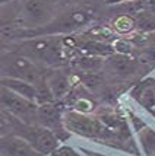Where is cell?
<instances>
[{
  "instance_id": "cell-1",
  "label": "cell",
  "mask_w": 155,
  "mask_h": 156,
  "mask_svg": "<svg viewBox=\"0 0 155 156\" xmlns=\"http://www.w3.org/2000/svg\"><path fill=\"white\" fill-rule=\"evenodd\" d=\"M2 69L7 73V77L22 79L29 83H41V76L38 67L34 64V61L22 57V55H7L3 58Z\"/></svg>"
},
{
  "instance_id": "cell-2",
  "label": "cell",
  "mask_w": 155,
  "mask_h": 156,
  "mask_svg": "<svg viewBox=\"0 0 155 156\" xmlns=\"http://www.w3.org/2000/svg\"><path fill=\"white\" fill-rule=\"evenodd\" d=\"M65 127L75 134L83 137H98L101 136L104 126L100 120L89 117L79 111H69L63 117Z\"/></svg>"
},
{
  "instance_id": "cell-3",
  "label": "cell",
  "mask_w": 155,
  "mask_h": 156,
  "mask_svg": "<svg viewBox=\"0 0 155 156\" xmlns=\"http://www.w3.org/2000/svg\"><path fill=\"white\" fill-rule=\"evenodd\" d=\"M25 54L29 55L31 58L41 61H54L60 60V48L57 42L53 40H35L25 44L24 48Z\"/></svg>"
},
{
  "instance_id": "cell-4",
  "label": "cell",
  "mask_w": 155,
  "mask_h": 156,
  "mask_svg": "<svg viewBox=\"0 0 155 156\" xmlns=\"http://www.w3.org/2000/svg\"><path fill=\"white\" fill-rule=\"evenodd\" d=\"M2 105L7 111L13 112L16 115H27L35 108L37 104L25 96L10 90L6 86H2Z\"/></svg>"
},
{
  "instance_id": "cell-5",
  "label": "cell",
  "mask_w": 155,
  "mask_h": 156,
  "mask_svg": "<svg viewBox=\"0 0 155 156\" xmlns=\"http://www.w3.org/2000/svg\"><path fill=\"white\" fill-rule=\"evenodd\" d=\"M28 142L40 152L41 155H47L53 152L57 146V137L54 136L53 131L48 129H29V131H25L24 136Z\"/></svg>"
},
{
  "instance_id": "cell-6",
  "label": "cell",
  "mask_w": 155,
  "mask_h": 156,
  "mask_svg": "<svg viewBox=\"0 0 155 156\" xmlns=\"http://www.w3.org/2000/svg\"><path fill=\"white\" fill-rule=\"evenodd\" d=\"M3 152L7 156H42L35 149L25 137L22 136H7L3 139L2 143Z\"/></svg>"
},
{
  "instance_id": "cell-7",
  "label": "cell",
  "mask_w": 155,
  "mask_h": 156,
  "mask_svg": "<svg viewBox=\"0 0 155 156\" xmlns=\"http://www.w3.org/2000/svg\"><path fill=\"white\" fill-rule=\"evenodd\" d=\"M24 10L32 22H46L51 16L53 7L50 0H27Z\"/></svg>"
},
{
  "instance_id": "cell-8",
  "label": "cell",
  "mask_w": 155,
  "mask_h": 156,
  "mask_svg": "<svg viewBox=\"0 0 155 156\" xmlns=\"http://www.w3.org/2000/svg\"><path fill=\"white\" fill-rule=\"evenodd\" d=\"M2 86H6L10 90H13L19 95L25 96L28 99L34 101L37 99V85L34 83H29L27 80H22V79H15V77H6L3 76L2 77ZM37 104V102H35Z\"/></svg>"
},
{
  "instance_id": "cell-9",
  "label": "cell",
  "mask_w": 155,
  "mask_h": 156,
  "mask_svg": "<svg viewBox=\"0 0 155 156\" xmlns=\"http://www.w3.org/2000/svg\"><path fill=\"white\" fill-rule=\"evenodd\" d=\"M47 85L51 94H53L54 99H60L63 96H66L70 88V80L66 75H63L60 72H56L50 76V79L47 80Z\"/></svg>"
},
{
  "instance_id": "cell-10",
  "label": "cell",
  "mask_w": 155,
  "mask_h": 156,
  "mask_svg": "<svg viewBox=\"0 0 155 156\" xmlns=\"http://www.w3.org/2000/svg\"><path fill=\"white\" fill-rule=\"evenodd\" d=\"M107 63L108 66L119 75H127V73H130L133 70V61L130 60L126 54L117 53L114 55H110Z\"/></svg>"
},
{
  "instance_id": "cell-11",
  "label": "cell",
  "mask_w": 155,
  "mask_h": 156,
  "mask_svg": "<svg viewBox=\"0 0 155 156\" xmlns=\"http://www.w3.org/2000/svg\"><path fill=\"white\" fill-rule=\"evenodd\" d=\"M138 99H139V104L149 114L155 115V88H145Z\"/></svg>"
},
{
  "instance_id": "cell-12",
  "label": "cell",
  "mask_w": 155,
  "mask_h": 156,
  "mask_svg": "<svg viewBox=\"0 0 155 156\" xmlns=\"http://www.w3.org/2000/svg\"><path fill=\"white\" fill-rule=\"evenodd\" d=\"M139 139H141L145 152L149 153V155H155V131L154 130L148 129V127L142 129L141 133H139Z\"/></svg>"
},
{
  "instance_id": "cell-13",
  "label": "cell",
  "mask_w": 155,
  "mask_h": 156,
  "mask_svg": "<svg viewBox=\"0 0 155 156\" xmlns=\"http://www.w3.org/2000/svg\"><path fill=\"white\" fill-rule=\"evenodd\" d=\"M135 27V22L132 18H129V16H120V18H117L114 20V29L117 32H120V34H127L130 32L132 29Z\"/></svg>"
},
{
  "instance_id": "cell-14",
  "label": "cell",
  "mask_w": 155,
  "mask_h": 156,
  "mask_svg": "<svg viewBox=\"0 0 155 156\" xmlns=\"http://www.w3.org/2000/svg\"><path fill=\"white\" fill-rule=\"evenodd\" d=\"M101 58L98 57H92V55H85L79 60V67L83 70H89V72H94L97 69L101 67Z\"/></svg>"
},
{
  "instance_id": "cell-15",
  "label": "cell",
  "mask_w": 155,
  "mask_h": 156,
  "mask_svg": "<svg viewBox=\"0 0 155 156\" xmlns=\"http://www.w3.org/2000/svg\"><path fill=\"white\" fill-rule=\"evenodd\" d=\"M100 121H101L104 126L110 127V129H116V127L120 126V120H119L116 115H113V114H104V115H100Z\"/></svg>"
},
{
  "instance_id": "cell-16",
  "label": "cell",
  "mask_w": 155,
  "mask_h": 156,
  "mask_svg": "<svg viewBox=\"0 0 155 156\" xmlns=\"http://www.w3.org/2000/svg\"><path fill=\"white\" fill-rule=\"evenodd\" d=\"M113 50H116V51L120 53V54H129V53L132 51V44L124 40H117V41H114V44H113Z\"/></svg>"
},
{
  "instance_id": "cell-17",
  "label": "cell",
  "mask_w": 155,
  "mask_h": 156,
  "mask_svg": "<svg viewBox=\"0 0 155 156\" xmlns=\"http://www.w3.org/2000/svg\"><path fill=\"white\" fill-rule=\"evenodd\" d=\"M76 111H79V112H83V114H88V112H91L92 109H94V104L89 101V99H78L76 101Z\"/></svg>"
},
{
  "instance_id": "cell-18",
  "label": "cell",
  "mask_w": 155,
  "mask_h": 156,
  "mask_svg": "<svg viewBox=\"0 0 155 156\" xmlns=\"http://www.w3.org/2000/svg\"><path fill=\"white\" fill-rule=\"evenodd\" d=\"M70 22L73 25H83L88 22V15L85 12H81V10H76L70 15Z\"/></svg>"
},
{
  "instance_id": "cell-19",
  "label": "cell",
  "mask_w": 155,
  "mask_h": 156,
  "mask_svg": "<svg viewBox=\"0 0 155 156\" xmlns=\"http://www.w3.org/2000/svg\"><path fill=\"white\" fill-rule=\"evenodd\" d=\"M83 82H85V85H87V86H89V88H95V86H98V85L101 83V80H100L97 76H94V75L88 76Z\"/></svg>"
},
{
  "instance_id": "cell-20",
  "label": "cell",
  "mask_w": 155,
  "mask_h": 156,
  "mask_svg": "<svg viewBox=\"0 0 155 156\" xmlns=\"http://www.w3.org/2000/svg\"><path fill=\"white\" fill-rule=\"evenodd\" d=\"M87 155L88 156H105V155H101V153H97V152H92V150H88Z\"/></svg>"
},
{
  "instance_id": "cell-21",
  "label": "cell",
  "mask_w": 155,
  "mask_h": 156,
  "mask_svg": "<svg viewBox=\"0 0 155 156\" xmlns=\"http://www.w3.org/2000/svg\"><path fill=\"white\" fill-rule=\"evenodd\" d=\"M121 0H105V3H108V5H111V3H120Z\"/></svg>"
}]
</instances>
